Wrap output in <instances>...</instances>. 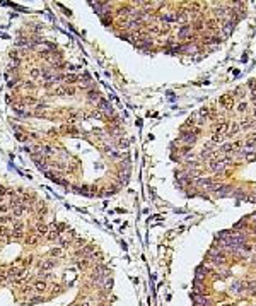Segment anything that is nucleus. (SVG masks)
<instances>
[{
	"instance_id": "obj_1",
	"label": "nucleus",
	"mask_w": 256,
	"mask_h": 306,
	"mask_svg": "<svg viewBox=\"0 0 256 306\" xmlns=\"http://www.w3.org/2000/svg\"><path fill=\"white\" fill-rule=\"evenodd\" d=\"M207 260L213 262L215 265H226L227 263V255L224 253V250H217V248H212V250L207 253Z\"/></svg>"
},
{
	"instance_id": "obj_2",
	"label": "nucleus",
	"mask_w": 256,
	"mask_h": 306,
	"mask_svg": "<svg viewBox=\"0 0 256 306\" xmlns=\"http://www.w3.org/2000/svg\"><path fill=\"white\" fill-rule=\"evenodd\" d=\"M243 149V142H239V140H236V142H226L224 146L219 147V154H229V152H237Z\"/></svg>"
},
{
	"instance_id": "obj_3",
	"label": "nucleus",
	"mask_w": 256,
	"mask_h": 306,
	"mask_svg": "<svg viewBox=\"0 0 256 306\" xmlns=\"http://www.w3.org/2000/svg\"><path fill=\"white\" fill-rule=\"evenodd\" d=\"M198 140L195 134H193V130H181V134H179V142H184L186 146H193V144Z\"/></svg>"
},
{
	"instance_id": "obj_4",
	"label": "nucleus",
	"mask_w": 256,
	"mask_h": 306,
	"mask_svg": "<svg viewBox=\"0 0 256 306\" xmlns=\"http://www.w3.org/2000/svg\"><path fill=\"white\" fill-rule=\"evenodd\" d=\"M234 101H236V98L232 94H224V96L219 98V104H222V106L227 108V110H230L232 106H234Z\"/></svg>"
},
{
	"instance_id": "obj_5",
	"label": "nucleus",
	"mask_w": 256,
	"mask_h": 306,
	"mask_svg": "<svg viewBox=\"0 0 256 306\" xmlns=\"http://www.w3.org/2000/svg\"><path fill=\"white\" fill-rule=\"evenodd\" d=\"M97 110H99V113H104V115H111V113H113L111 104H109L106 99H99V103H97Z\"/></svg>"
},
{
	"instance_id": "obj_6",
	"label": "nucleus",
	"mask_w": 256,
	"mask_h": 306,
	"mask_svg": "<svg viewBox=\"0 0 256 306\" xmlns=\"http://www.w3.org/2000/svg\"><path fill=\"white\" fill-rule=\"evenodd\" d=\"M22 236H24V226L16 224L12 228V231H10V238H14V239H21Z\"/></svg>"
},
{
	"instance_id": "obj_7",
	"label": "nucleus",
	"mask_w": 256,
	"mask_h": 306,
	"mask_svg": "<svg viewBox=\"0 0 256 306\" xmlns=\"http://www.w3.org/2000/svg\"><path fill=\"white\" fill-rule=\"evenodd\" d=\"M227 128H229V121H220V123L215 127L213 134H217V135H226V134H227Z\"/></svg>"
},
{
	"instance_id": "obj_8",
	"label": "nucleus",
	"mask_w": 256,
	"mask_h": 306,
	"mask_svg": "<svg viewBox=\"0 0 256 306\" xmlns=\"http://www.w3.org/2000/svg\"><path fill=\"white\" fill-rule=\"evenodd\" d=\"M55 267V262L53 260H43V262H39V272H48V270H51V268Z\"/></svg>"
},
{
	"instance_id": "obj_9",
	"label": "nucleus",
	"mask_w": 256,
	"mask_h": 306,
	"mask_svg": "<svg viewBox=\"0 0 256 306\" xmlns=\"http://www.w3.org/2000/svg\"><path fill=\"white\" fill-rule=\"evenodd\" d=\"M254 144H256V132H253V134H249L246 137V142H244V149H253L254 147Z\"/></svg>"
},
{
	"instance_id": "obj_10",
	"label": "nucleus",
	"mask_w": 256,
	"mask_h": 306,
	"mask_svg": "<svg viewBox=\"0 0 256 306\" xmlns=\"http://www.w3.org/2000/svg\"><path fill=\"white\" fill-rule=\"evenodd\" d=\"M48 231H50V228H48L46 224H43V222H38V224H36V234H38V236H46Z\"/></svg>"
},
{
	"instance_id": "obj_11",
	"label": "nucleus",
	"mask_w": 256,
	"mask_h": 306,
	"mask_svg": "<svg viewBox=\"0 0 256 306\" xmlns=\"http://www.w3.org/2000/svg\"><path fill=\"white\" fill-rule=\"evenodd\" d=\"M237 125H239V128H241V130H247V128H251V127L254 125V121H253L251 118H243Z\"/></svg>"
},
{
	"instance_id": "obj_12",
	"label": "nucleus",
	"mask_w": 256,
	"mask_h": 306,
	"mask_svg": "<svg viewBox=\"0 0 256 306\" xmlns=\"http://www.w3.org/2000/svg\"><path fill=\"white\" fill-rule=\"evenodd\" d=\"M104 152L109 156V157H113V159H120V157H123L121 152H118L116 149H113V147H104Z\"/></svg>"
},
{
	"instance_id": "obj_13",
	"label": "nucleus",
	"mask_w": 256,
	"mask_h": 306,
	"mask_svg": "<svg viewBox=\"0 0 256 306\" xmlns=\"http://www.w3.org/2000/svg\"><path fill=\"white\" fill-rule=\"evenodd\" d=\"M162 21L164 22H176L178 21V12H167V14H162Z\"/></svg>"
},
{
	"instance_id": "obj_14",
	"label": "nucleus",
	"mask_w": 256,
	"mask_h": 306,
	"mask_svg": "<svg viewBox=\"0 0 256 306\" xmlns=\"http://www.w3.org/2000/svg\"><path fill=\"white\" fill-rule=\"evenodd\" d=\"M239 132H241V128H239L237 123H229V128H227V134L229 137H234V135H237Z\"/></svg>"
},
{
	"instance_id": "obj_15",
	"label": "nucleus",
	"mask_w": 256,
	"mask_h": 306,
	"mask_svg": "<svg viewBox=\"0 0 256 306\" xmlns=\"http://www.w3.org/2000/svg\"><path fill=\"white\" fill-rule=\"evenodd\" d=\"M33 289H34V291H38V293H43V291H46V282H44L43 279L36 280L34 284H33Z\"/></svg>"
},
{
	"instance_id": "obj_16",
	"label": "nucleus",
	"mask_w": 256,
	"mask_h": 306,
	"mask_svg": "<svg viewBox=\"0 0 256 306\" xmlns=\"http://www.w3.org/2000/svg\"><path fill=\"white\" fill-rule=\"evenodd\" d=\"M230 192H232V186L230 185H220V188L217 190V195L219 197H224V195L230 193Z\"/></svg>"
},
{
	"instance_id": "obj_17",
	"label": "nucleus",
	"mask_w": 256,
	"mask_h": 306,
	"mask_svg": "<svg viewBox=\"0 0 256 306\" xmlns=\"http://www.w3.org/2000/svg\"><path fill=\"white\" fill-rule=\"evenodd\" d=\"M190 33H191V26H181L178 29V36H179V38H188Z\"/></svg>"
},
{
	"instance_id": "obj_18",
	"label": "nucleus",
	"mask_w": 256,
	"mask_h": 306,
	"mask_svg": "<svg viewBox=\"0 0 256 306\" xmlns=\"http://www.w3.org/2000/svg\"><path fill=\"white\" fill-rule=\"evenodd\" d=\"M46 238H48V241H58L60 234H58L55 229H50V231H48V234H46Z\"/></svg>"
},
{
	"instance_id": "obj_19",
	"label": "nucleus",
	"mask_w": 256,
	"mask_h": 306,
	"mask_svg": "<svg viewBox=\"0 0 256 306\" xmlns=\"http://www.w3.org/2000/svg\"><path fill=\"white\" fill-rule=\"evenodd\" d=\"M200 118H202V120L210 118V108H202L200 110Z\"/></svg>"
},
{
	"instance_id": "obj_20",
	"label": "nucleus",
	"mask_w": 256,
	"mask_h": 306,
	"mask_svg": "<svg viewBox=\"0 0 256 306\" xmlns=\"http://www.w3.org/2000/svg\"><path fill=\"white\" fill-rule=\"evenodd\" d=\"M244 286L241 284V282H232V286H230V291H234V293H239V291H243Z\"/></svg>"
},
{
	"instance_id": "obj_21",
	"label": "nucleus",
	"mask_w": 256,
	"mask_h": 306,
	"mask_svg": "<svg viewBox=\"0 0 256 306\" xmlns=\"http://www.w3.org/2000/svg\"><path fill=\"white\" fill-rule=\"evenodd\" d=\"M0 222L2 224H10V222H14V216H2L0 217Z\"/></svg>"
},
{
	"instance_id": "obj_22",
	"label": "nucleus",
	"mask_w": 256,
	"mask_h": 306,
	"mask_svg": "<svg viewBox=\"0 0 256 306\" xmlns=\"http://www.w3.org/2000/svg\"><path fill=\"white\" fill-rule=\"evenodd\" d=\"M48 255H50V257H60V255H61V248H60V246H58V248H51V250L48 251Z\"/></svg>"
},
{
	"instance_id": "obj_23",
	"label": "nucleus",
	"mask_w": 256,
	"mask_h": 306,
	"mask_svg": "<svg viewBox=\"0 0 256 306\" xmlns=\"http://www.w3.org/2000/svg\"><path fill=\"white\" fill-rule=\"evenodd\" d=\"M87 267H89V260H87V258L79 260V262H77V268H80V270H82V268H87Z\"/></svg>"
},
{
	"instance_id": "obj_24",
	"label": "nucleus",
	"mask_w": 256,
	"mask_h": 306,
	"mask_svg": "<svg viewBox=\"0 0 256 306\" xmlns=\"http://www.w3.org/2000/svg\"><path fill=\"white\" fill-rule=\"evenodd\" d=\"M79 81V75H75V74H68V75H65V82H77Z\"/></svg>"
},
{
	"instance_id": "obj_25",
	"label": "nucleus",
	"mask_w": 256,
	"mask_h": 306,
	"mask_svg": "<svg viewBox=\"0 0 256 306\" xmlns=\"http://www.w3.org/2000/svg\"><path fill=\"white\" fill-rule=\"evenodd\" d=\"M116 147L118 149H126V147H128V140H126V139H120Z\"/></svg>"
},
{
	"instance_id": "obj_26",
	"label": "nucleus",
	"mask_w": 256,
	"mask_h": 306,
	"mask_svg": "<svg viewBox=\"0 0 256 306\" xmlns=\"http://www.w3.org/2000/svg\"><path fill=\"white\" fill-rule=\"evenodd\" d=\"M224 139H226V135H217V134H213V135H212V142H213V144H219V142H222Z\"/></svg>"
},
{
	"instance_id": "obj_27",
	"label": "nucleus",
	"mask_w": 256,
	"mask_h": 306,
	"mask_svg": "<svg viewBox=\"0 0 256 306\" xmlns=\"http://www.w3.org/2000/svg\"><path fill=\"white\" fill-rule=\"evenodd\" d=\"M38 241H39V236H31L26 239V243H29V245H38Z\"/></svg>"
},
{
	"instance_id": "obj_28",
	"label": "nucleus",
	"mask_w": 256,
	"mask_h": 306,
	"mask_svg": "<svg viewBox=\"0 0 256 306\" xmlns=\"http://www.w3.org/2000/svg\"><path fill=\"white\" fill-rule=\"evenodd\" d=\"M237 111L239 113H246L247 111V104L246 103H239L237 104Z\"/></svg>"
},
{
	"instance_id": "obj_29",
	"label": "nucleus",
	"mask_w": 256,
	"mask_h": 306,
	"mask_svg": "<svg viewBox=\"0 0 256 306\" xmlns=\"http://www.w3.org/2000/svg\"><path fill=\"white\" fill-rule=\"evenodd\" d=\"M31 77H33V79L41 77V70H39V69H33V70H31Z\"/></svg>"
},
{
	"instance_id": "obj_30",
	"label": "nucleus",
	"mask_w": 256,
	"mask_h": 306,
	"mask_svg": "<svg viewBox=\"0 0 256 306\" xmlns=\"http://www.w3.org/2000/svg\"><path fill=\"white\" fill-rule=\"evenodd\" d=\"M203 26H205V24H203V21H200V19H198V21H195V24H193V27H195L196 31L203 29Z\"/></svg>"
},
{
	"instance_id": "obj_31",
	"label": "nucleus",
	"mask_w": 256,
	"mask_h": 306,
	"mask_svg": "<svg viewBox=\"0 0 256 306\" xmlns=\"http://www.w3.org/2000/svg\"><path fill=\"white\" fill-rule=\"evenodd\" d=\"M207 26H209L210 29H217V27H219V24H217V21H215V19H210Z\"/></svg>"
},
{
	"instance_id": "obj_32",
	"label": "nucleus",
	"mask_w": 256,
	"mask_h": 306,
	"mask_svg": "<svg viewBox=\"0 0 256 306\" xmlns=\"http://www.w3.org/2000/svg\"><path fill=\"white\" fill-rule=\"evenodd\" d=\"M7 279V268H0V282H4Z\"/></svg>"
},
{
	"instance_id": "obj_33",
	"label": "nucleus",
	"mask_w": 256,
	"mask_h": 306,
	"mask_svg": "<svg viewBox=\"0 0 256 306\" xmlns=\"http://www.w3.org/2000/svg\"><path fill=\"white\" fill-rule=\"evenodd\" d=\"M89 98H91L92 101H96V99H99V94H97V91H89Z\"/></svg>"
},
{
	"instance_id": "obj_34",
	"label": "nucleus",
	"mask_w": 256,
	"mask_h": 306,
	"mask_svg": "<svg viewBox=\"0 0 256 306\" xmlns=\"http://www.w3.org/2000/svg\"><path fill=\"white\" fill-rule=\"evenodd\" d=\"M9 209H10V205H9V203H5V202H2V203H0V212H7Z\"/></svg>"
},
{
	"instance_id": "obj_35",
	"label": "nucleus",
	"mask_w": 256,
	"mask_h": 306,
	"mask_svg": "<svg viewBox=\"0 0 256 306\" xmlns=\"http://www.w3.org/2000/svg\"><path fill=\"white\" fill-rule=\"evenodd\" d=\"M75 245H77V246H82V248H84V246H86V241H84V239H80V238H75Z\"/></svg>"
},
{
	"instance_id": "obj_36",
	"label": "nucleus",
	"mask_w": 256,
	"mask_h": 306,
	"mask_svg": "<svg viewBox=\"0 0 256 306\" xmlns=\"http://www.w3.org/2000/svg\"><path fill=\"white\" fill-rule=\"evenodd\" d=\"M249 221H253V222H254V224H256V212H254V214H253V216H249Z\"/></svg>"
},
{
	"instance_id": "obj_37",
	"label": "nucleus",
	"mask_w": 256,
	"mask_h": 306,
	"mask_svg": "<svg viewBox=\"0 0 256 306\" xmlns=\"http://www.w3.org/2000/svg\"><path fill=\"white\" fill-rule=\"evenodd\" d=\"M251 101H253V106H254V108H256V96H254V94H253V98H251Z\"/></svg>"
},
{
	"instance_id": "obj_38",
	"label": "nucleus",
	"mask_w": 256,
	"mask_h": 306,
	"mask_svg": "<svg viewBox=\"0 0 256 306\" xmlns=\"http://www.w3.org/2000/svg\"><path fill=\"white\" fill-rule=\"evenodd\" d=\"M251 233H254V234H256V224H254V226H253V229H251Z\"/></svg>"
},
{
	"instance_id": "obj_39",
	"label": "nucleus",
	"mask_w": 256,
	"mask_h": 306,
	"mask_svg": "<svg viewBox=\"0 0 256 306\" xmlns=\"http://www.w3.org/2000/svg\"><path fill=\"white\" fill-rule=\"evenodd\" d=\"M2 241H4V239H2V238H0V245H2Z\"/></svg>"
},
{
	"instance_id": "obj_40",
	"label": "nucleus",
	"mask_w": 256,
	"mask_h": 306,
	"mask_svg": "<svg viewBox=\"0 0 256 306\" xmlns=\"http://www.w3.org/2000/svg\"><path fill=\"white\" fill-rule=\"evenodd\" d=\"M72 306H75V304H72Z\"/></svg>"
}]
</instances>
